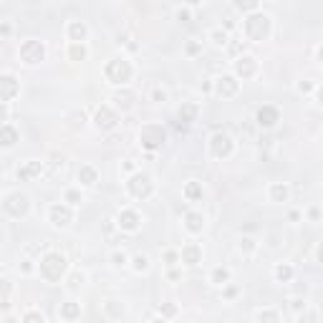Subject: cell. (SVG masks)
<instances>
[{
  "label": "cell",
  "instance_id": "cell-33",
  "mask_svg": "<svg viewBox=\"0 0 323 323\" xmlns=\"http://www.w3.org/2000/svg\"><path fill=\"white\" fill-rule=\"evenodd\" d=\"M235 5H238L240 10H255V8H258L255 0H253V3H242V0H240V3H235Z\"/></svg>",
  "mask_w": 323,
  "mask_h": 323
},
{
  "label": "cell",
  "instance_id": "cell-41",
  "mask_svg": "<svg viewBox=\"0 0 323 323\" xmlns=\"http://www.w3.org/2000/svg\"><path fill=\"white\" fill-rule=\"evenodd\" d=\"M0 242H3V238H0Z\"/></svg>",
  "mask_w": 323,
  "mask_h": 323
},
{
  "label": "cell",
  "instance_id": "cell-15",
  "mask_svg": "<svg viewBox=\"0 0 323 323\" xmlns=\"http://www.w3.org/2000/svg\"><path fill=\"white\" fill-rule=\"evenodd\" d=\"M200 260H202V250L197 245H187L182 250V262H187V265H197Z\"/></svg>",
  "mask_w": 323,
  "mask_h": 323
},
{
  "label": "cell",
  "instance_id": "cell-34",
  "mask_svg": "<svg viewBox=\"0 0 323 323\" xmlns=\"http://www.w3.org/2000/svg\"><path fill=\"white\" fill-rule=\"evenodd\" d=\"M212 38H215V43H225V40H227V36H225L222 31H215V33H212Z\"/></svg>",
  "mask_w": 323,
  "mask_h": 323
},
{
  "label": "cell",
  "instance_id": "cell-20",
  "mask_svg": "<svg viewBox=\"0 0 323 323\" xmlns=\"http://www.w3.org/2000/svg\"><path fill=\"white\" fill-rule=\"evenodd\" d=\"M195 116H197V106H192V104H184V106L177 111V119H180V121H184V126H187L189 121H192Z\"/></svg>",
  "mask_w": 323,
  "mask_h": 323
},
{
  "label": "cell",
  "instance_id": "cell-21",
  "mask_svg": "<svg viewBox=\"0 0 323 323\" xmlns=\"http://www.w3.org/2000/svg\"><path fill=\"white\" fill-rule=\"evenodd\" d=\"M204 227V220H202V215H197V212H189L187 215V230L189 232H200Z\"/></svg>",
  "mask_w": 323,
  "mask_h": 323
},
{
  "label": "cell",
  "instance_id": "cell-18",
  "mask_svg": "<svg viewBox=\"0 0 323 323\" xmlns=\"http://www.w3.org/2000/svg\"><path fill=\"white\" fill-rule=\"evenodd\" d=\"M238 73H240V76H253V73H255V61L250 56H245V58L238 61Z\"/></svg>",
  "mask_w": 323,
  "mask_h": 323
},
{
  "label": "cell",
  "instance_id": "cell-2",
  "mask_svg": "<svg viewBox=\"0 0 323 323\" xmlns=\"http://www.w3.org/2000/svg\"><path fill=\"white\" fill-rule=\"evenodd\" d=\"M139 141H141L144 149H159V146L164 144V129L159 124H146L139 131Z\"/></svg>",
  "mask_w": 323,
  "mask_h": 323
},
{
  "label": "cell",
  "instance_id": "cell-17",
  "mask_svg": "<svg viewBox=\"0 0 323 323\" xmlns=\"http://www.w3.org/2000/svg\"><path fill=\"white\" fill-rule=\"evenodd\" d=\"M61 316H63L66 321H76V318L81 316V305H79V303H63V305H61Z\"/></svg>",
  "mask_w": 323,
  "mask_h": 323
},
{
  "label": "cell",
  "instance_id": "cell-37",
  "mask_svg": "<svg viewBox=\"0 0 323 323\" xmlns=\"http://www.w3.org/2000/svg\"><path fill=\"white\" fill-rule=\"evenodd\" d=\"M187 51H189V53H197V51H200V46H197V43H189Z\"/></svg>",
  "mask_w": 323,
  "mask_h": 323
},
{
  "label": "cell",
  "instance_id": "cell-22",
  "mask_svg": "<svg viewBox=\"0 0 323 323\" xmlns=\"http://www.w3.org/2000/svg\"><path fill=\"white\" fill-rule=\"evenodd\" d=\"M79 180H81V184H94L96 182V169L94 167H81L79 169Z\"/></svg>",
  "mask_w": 323,
  "mask_h": 323
},
{
  "label": "cell",
  "instance_id": "cell-9",
  "mask_svg": "<svg viewBox=\"0 0 323 323\" xmlns=\"http://www.w3.org/2000/svg\"><path fill=\"white\" fill-rule=\"evenodd\" d=\"M116 121H119V119H116V114H114L109 106H101V109L96 111V126H99V129L109 131V129L116 126Z\"/></svg>",
  "mask_w": 323,
  "mask_h": 323
},
{
  "label": "cell",
  "instance_id": "cell-39",
  "mask_svg": "<svg viewBox=\"0 0 323 323\" xmlns=\"http://www.w3.org/2000/svg\"><path fill=\"white\" fill-rule=\"evenodd\" d=\"M154 99L157 101H164V91H154Z\"/></svg>",
  "mask_w": 323,
  "mask_h": 323
},
{
  "label": "cell",
  "instance_id": "cell-26",
  "mask_svg": "<svg viewBox=\"0 0 323 323\" xmlns=\"http://www.w3.org/2000/svg\"><path fill=\"white\" fill-rule=\"evenodd\" d=\"M68 56L73 58V61H83V58H86V48H83V46H79V43H73L71 51H68Z\"/></svg>",
  "mask_w": 323,
  "mask_h": 323
},
{
  "label": "cell",
  "instance_id": "cell-16",
  "mask_svg": "<svg viewBox=\"0 0 323 323\" xmlns=\"http://www.w3.org/2000/svg\"><path fill=\"white\" fill-rule=\"evenodd\" d=\"M16 141H18V131L13 126L0 124V146H13Z\"/></svg>",
  "mask_w": 323,
  "mask_h": 323
},
{
  "label": "cell",
  "instance_id": "cell-19",
  "mask_svg": "<svg viewBox=\"0 0 323 323\" xmlns=\"http://www.w3.org/2000/svg\"><path fill=\"white\" fill-rule=\"evenodd\" d=\"M40 174V162H31V164H25L23 169H18V180H31Z\"/></svg>",
  "mask_w": 323,
  "mask_h": 323
},
{
  "label": "cell",
  "instance_id": "cell-7",
  "mask_svg": "<svg viewBox=\"0 0 323 323\" xmlns=\"http://www.w3.org/2000/svg\"><path fill=\"white\" fill-rule=\"evenodd\" d=\"M129 192L139 200L149 197L152 195V180L146 177V174H134V177L129 180Z\"/></svg>",
  "mask_w": 323,
  "mask_h": 323
},
{
  "label": "cell",
  "instance_id": "cell-8",
  "mask_svg": "<svg viewBox=\"0 0 323 323\" xmlns=\"http://www.w3.org/2000/svg\"><path fill=\"white\" fill-rule=\"evenodd\" d=\"M212 154L217 159H225L232 154V139L225 134V131H217V134L212 137Z\"/></svg>",
  "mask_w": 323,
  "mask_h": 323
},
{
  "label": "cell",
  "instance_id": "cell-35",
  "mask_svg": "<svg viewBox=\"0 0 323 323\" xmlns=\"http://www.w3.org/2000/svg\"><path fill=\"white\" fill-rule=\"evenodd\" d=\"M114 262H116V265H124V262H126V255H124V253H114Z\"/></svg>",
  "mask_w": 323,
  "mask_h": 323
},
{
  "label": "cell",
  "instance_id": "cell-28",
  "mask_svg": "<svg viewBox=\"0 0 323 323\" xmlns=\"http://www.w3.org/2000/svg\"><path fill=\"white\" fill-rule=\"evenodd\" d=\"M146 265H149V260H146V255H137V258H134V270H137V273L146 270Z\"/></svg>",
  "mask_w": 323,
  "mask_h": 323
},
{
  "label": "cell",
  "instance_id": "cell-11",
  "mask_svg": "<svg viewBox=\"0 0 323 323\" xmlns=\"http://www.w3.org/2000/svg\"><path fill=\"white\" fill-rule=\"evenodd\" d=\"M51 222L56 227H66L71 222V210L61 207V204H53V207H51Z\"/></svg>",
  "mask_w": 323,
  "mask_h": 323
},
{
  "label": "cell",
  "instance_id": "cell-14",
  "mask_svg": "<svg viewBox=\"0 0 323 323\" xmlns=\"http://www.w3.org/2000/svg\"><path fill=\"white\" fill-rule=\"evenodd\" d=\"M235 91H238V81H235L232 76L217 79V94H220V96H232Z\"/></svg>",
  "mask_w": 323,
  "mask_h": 323
},
{
  "label": "cell",
  "instance_id": "cell-32",
  "mask_svg": "<svg viewBox=\"0 0 323 323\" xmlns=\"http://www.w3.org/2000/svg\"><path fill=\"white\" fill-rule=\"evenodd\" d=\"M23 323H43V316H40V313H28V316L23 318Z\"/></svg>",
  "mask_w": 323,
  "mask_h": 323
},
{
  "label": "cell",
  "instance_id": "cell-5",
  "mask_svg": "<svg viewBox=\"0 0 323 323\" xmlns=\"http://www.w3.org/2000/svg\"><path fill=\"white\" fill-rule=\"evenodd\" d=\"M43 53H46V48H43L40 40H25L23 46H20V58H23L28 66L40 63L43 61Z\"/></svg>",
  "mask_w": 323,
  "mask_h": 323
},
{
  "label": "cell",
  "instance_id": "cell-36",
  "mask_svg": "<svg viewBox=\"0 0 323 323\" xmlns=\"http://www.w3.org/2000/svg\"><path fill=\"white\" fill-rule=\"evenodd\" d=\"M5 119H8V106L0 101V121H5Z\"/></svg>",
  "mask_w": 323,
  "mask_h": 323
},
{
  "label": "cell",
  "instance_id": "cell-23",
  "mask_svg": "<svg viewBox=\"0 0 323 323\" xmlns=\"http://www.w3.org/2000/svg\"><path fill=\"white\" fill-rule=\"evenodd\" d=\"M68 33H71L73 40H81V38L86 36V25H83V23H71V25H68Z\"/></svg>",
  "mask_w": 323,
  "mask_h": 323
},
{
  "label": "cell",
  "instance_id": "cell-31",
  "mask_svg": "<svg viewBox=\"0 0 323 323\" xmlns=\"http://www.w3.org/2000/svg\"><path fill=\"white\" fill-rule=\"evenodd\" d=\"M66 200H68L71 204H79V202H81V195L76 192V189H68V192H66Z\"/></svg>",
  "mask_w": 323,
  "mask_h": 323
},
{
  "label": "cell",
  "instance_id": "cell-3",
  "mask_svg": "<svg viewBox=\"0 0 323 323\" xmlns=\"http://www.w3.org/2000/svg\"><path fill=\"white\" fill-rule=\"evenodd\" d=\"M245 33L250 40H262L270 33V18L268 16H250L245 20Z\"/></svg>",
  "mask_w": 323,
  "mask_h": 323
},
{
  "label": "cell",
  "instance_id": "cell-13",
  "mask_svg": "<svg viewBox=\"0 0 323 323\" xmlns=\"http://www.w3.org/2000/svg\"><path fill=\"white\" fill-rule=\"evenodd\" d=\"M139 222H141L139 215H137V212H131V210H124V212L119 215V227H121V230L134 232V230L139 227Z\"/></svg>",
  "mask_w": 323,
  "mask_h": 323
},
{
  "label": "cell",
  "instance_id": "cell-30",
  "mask_svg": "<svg viewBox=\"0 0 323 323\" xmlns=\"http://www.w3.org/2000/svg\"><path fill=\"white\" fill-rule=\"evenodd\" d=\"M260 321H262V323H278V313H273V311H262V313H260Z\"/></svg>",
  "mask_w": 323,
  "mask_h": 323
},
{
  "label": "cell",
  "instance_id": "cell-12",
  "mask_svg": "<svg viewBox=\"0 0 323 323\" xmlns=\"http://www.w3.org/2000/svg\"><path fill=\"white\" fill-rule=\"evenodd\" d=\"M278 119H281V114H278L275 106H262V109L258 111V124H260V126H265V129L273 126Z\"/></svg>",
  "mask_w": 323,
  "mask_h": 323
},
{
  "label": "cell",
  "instance_id": "cell-4",
  "mask_svg": "<svg viewBox=\"0 0 323 323\" xmlns=\"http://www.w3.org/2000/svg\"><path fill=\"white\" fill-rule=\"evenodd\" d=\"M106 79L111 83H126L131 79V66H129V61H121V58H114V61H109V66H106Z\"/></svg>",
  "mask_w": 323,
  "mask_h": 323
},
{
  "label": "cell",
  "instance_id": "cell-6",
  "mask_svg": "<svg viewBox=\"0 0 323 323\" xmlns=\"http://www.w3.org/2000/svg\"><path fill=\"white\" fill-rule=\"evenodd\" d=\"M3 207H5V212L13 215V217H23V215L28 212V197L20 195V192H13V195H8V200H5Z\"/></svg>",
  "mask_w": 323,
  "mask_h": 323
},
{
  "label": "cell",
  "instance_id": "cell-1",
  "mask_svg": "<svg viewBox=\"0 0 323 323\" xmlns=\"http://www.w3.org/2000/svg\"><path fill=\"white\" fill-rule=\"evenodd\" d=\"M66 273V258L58 255V253H48L46 258L40 260V275L46 281H61V275Z\"/></svg>",
  "mask_w": 323,
  "mask_h": 323
},
{
  "label": "cell",
  "instance_id": "cell-38",
  "mask_svg": "<svg viewBox=\"0 0 323 323\" xmlns=\"http://www.w3.org/2000/svg\"><path fill=\"white\" fill-rule=\"evenodd\" d=\"M293 308H296V311H301V308H305V303H303V301H293Z\"/></svg>",
  "mask_w": 323,
  "mask_h": 323
},
{
  "label": "cell",
  "instance_id": "cell-24",
  "mask_svg": "<svg viewBox=\"0 0 323 323\" xmlns=\"http://www.w3.org/2000/svg\"><path fill=\"white\" fill-rule=\"evenodd\" d=\"M184 195H187L189 200H200V197H202V187H200L197 182H189V184L184 187Z\"/></svg>",
  "mask_w": 323,
  "mask_h": 323
},
{
  "label": "cell",
  "instance_id": "cell-25",
  "mask_svg": "<svg viewBox=\"0 0 323 323\" xmlns=\"http://www.w3.org/2000/svg\"><path fill=\"white\" fill-rule=\"evenodd\" d=\"M270 195H273V200H275V202H283V200L288 197V187H285V184H273Z\"/></svg>",
  "mask_w": 323,
  "mask_h": 323
},
{
  "label": "cell",
  "instance_id": "cell-29",
  "mask_svg": "<svg viewBox=\"0 0 323 323\" xmlns=\"http://www.w3.org/2000/svg\"><path fill=\"white\" fill-rule=\"evenodd\" d=\"M227 275H230V273H227L225 268H217V270L212 273V281H215V283H225V281H227Z\"/></svg>",
  "mask_w": 323,
  "mask_h": 323
},
{
  "label": "cell",
  "instance_id": "cell-10",
  "mask_svg": "<svg viewBox=\"0 0 323 323\" xmlns=\"http://www.w3.org/2000/svg\"><path fill=\"white\" fill-rule=\"evenodd\" d=\"M18 94V81L13 76H0V101H10Z\"/></svg>",
  "mask_w": 323,
  "mask_h": 323
},
{
  "label": "cell",
  "instance_id": "cell-27",
  "mask_svg": "<svg viewBox=\"0 0 323 323\" xmlns=\"http://www.w3.org/2000/svg\"><path fill=\"white\" fill-rule=\"evenodd\" d=\"M275 278H278V281H290V278H293V270H290L288 265H278V268H275Z\"/></svg>",
  "mask_w": 323,
  "mask_h": 323
},
{
  "label": "cell",
  "instance_id": "cell-40",
  "mask_svg": "<svg viewBox=\"0 0 323 323\" xmlns=\"http://www.w3.org/2000/svg\"><path fill=\"white\" fill-rule=\"evenodd\" d=\"M152 323H164V321H159V318H157V321H152Z\"/></svg>",
  "mask_w": 323,
  "mask_h": 323
}]
</instances>
